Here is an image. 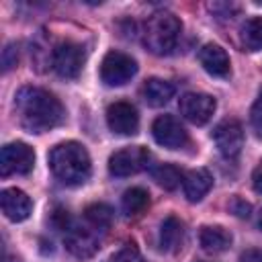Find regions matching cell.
Returning a JSON list of instances; mask_svg holds the SVG:
<instances>
[{
    "mask_svg": "<svg viewBox=\"0 0 262 262\" xmlns=\"http://www.w3.org/2000/svg\"><path fill=\"white\" fill-rule=\"evenodd\" d=\"M182 33V23L174 12L168 10H158L154 12L145 27H143V45L156 53V55H168Z\"/></svg>",
    "mask_w": 262,
    "mask_h": 262,
    "instance_id": "cell-3",
    "label": "cell"
},
{
    "mask_svg": "<svg viewBox=\"0 0 262 262\" xmlns=\"http://www.w3.org/2000/svg\"><path fill=\"white\" fill-rule=\"evenodd\" d=\"M149 162V151L143 145H129L115 151L108 158V172L117 178H125L141 172Z\"/></svg>",
    "mask_w": 262,
    "mask_h": 262,
    "instance_id": "cell-7",
    "label": "cell"
},
{
    "mask_svg": "<svg viewBox=\"0 0 262 262\" xmlns=\"http://www.w3.org/2000/svg\"><path fill=\"white\" fill-rule=\"evenodd\" d=\"M18 63V47L14 43H8L4 49H2V72H10L14 66Z\"/></svg>",
    "mask_w": 262,
    "mask_h": 262,
    "instance_id": "cell-23",
    "label": "cell"
},
{
    "mask_svg": "<svg viewBox=\"0 0 262 262\" xmlns=\"http://www.w3.org/2000/svg\"><path fill=\"white\" fill-rule=\"evenodd\" d=\"M0 205H2L4 217L14 223L25 221L33 211V203H31L29 194L23 192L20 188H4L0 192Z\"/></svg>",
    "mask_w": 262,
    "mask_h": 262,
    "instance_id": "cell-12",
    "label": "cell"
},
{
    "mask_svg": "<svg viewBox=\"0 0 262 262\" xmlns=\"http://www.w3.org/2000/svg\"><path fill=\"white\" fill-rule=\"evenodd\" d=\"M59 229H70L72 225H70V215H68V211L66 209H55L53 211V219H51Z\"/></svg>",
    "mask_w": 262,
    "mask_h": 262,
    "instance_id": "cell-27",
    "label": "cell"
},
{
    "mask_svg": "<svg viewBox=\"0 0 262 262\" xmlns=\"http://www.w3.org/2000/svg\"><path fill=\"white\" fill-rule=\"evenodd\" d=\"M252 186L258 194H262V162L254 168V174H252Z\"/></svg>",
    "mask_w": 262,
    "mask_h": 262,
    "instance_id": "cell-29",
    "label": "cell"
},
{
    "mask_svg": "<svg viewBox=\"0 0 262 262\" xmlns=\"http://www.w3.org/2000/svg\"><path fill=\"white\" fill-rule=\"evenodd\" d=\"M182 239H184V223L178 217L168 215L160 225V246H162V250L174 252V250L180 248Z\"/></svg>",
    "mask_w": 262,
    "mask_h": 262,
    "instance_id": "cell-18",
    "label": "cell"
},
{
    "mask_svg": "<svg viewBox=\"0 0 262 262\" xmlns=\"http://www.w3.org/2000/svg\"><path fill=\"white\" fill-rule=\"evenodd\" d=\"M139 262H143V258H141V260H139Z\"/></svg>",
    "mask_w": 262,
    "mask_h": 262,
    "instance_id": "cell-32",
    "label": "cell"
},
{
    "mask_svg": "<svg viewBox=\"0 0 262 262\" xmlns=\"http://www.w3.org/2000/svg\"><path fill=\"white\" fill-rule=\"evenodd\" d=\"M49 168L53 176L68 184V186H80L90 176V156L86 147L78 141H63L57 143L49 151Z\"/></svg>",
    "mask_w": 262,
    "mask_h": 262,
    "instance_id": "cell-2",
    "label": "cell"
},
{
    "mask_svg": "<svg viewBox=\"0 0 262 262\" xmlns=\"http://www.w3.org/2000/svg\"><path fill=\"white\" fill-rule=\"evenodd\" d=\"M229 209H231L237 217H248V215H250V211H252L250 203H246V201H244V199H239V196H233V199H231Z\"/></svg>",
    "mask_w": 262,
    "mask_h": 262,
    "instance_id": "cell-26",
    "label": "cell"
},
{
    "mask_svg": "<svg viewBox=\"0 0 262 262\" xmlns=\"http://www.w3.org/2000/svg\"><path fill=\"white\" fill-rule=\"evenodd\" d=\"M35 166V151L23 141L6 143L0 151V174L12 176V174H29Z\"/></svg>",
    "mask_w": 262,
    "mask_h": 262,
    "instance_id": "cell-6",
    "label": "cell"
},
{
    "mask_svg": "<svg viewBox=\"0 0 262 262\" xmlns=\"http://www.w3.org/2000/svg\"><path fill=\"white\" fill-rule=\"evenodd\" d=\"M213 141L225 158H235L244 147V129L235 119H225L213 129Z\"/></svg>",
    "mask_w": 262,
    "mask_h": 262,
    "instance_id": "cell-11",
    "label": "cell"
},
{
    "mask_svg": "<svg viewBox=\"0 0 262 262\" xmlns=\"http://www.w3.org/2000/svg\"><path fill=\"white\" fill-rule=\"evenodd\" d=\"M141 96L149 106H164L174 96V86L162 78H149L141 88Z\"/></svg>",
    "mask_w": 262,
    "mask_h": 262,
    "instance_id": "cell-17",
    "label": "cell"
},
{
    "mask_svg": "<svg viewBox=\"0 0 262 262\" xmlns=\"http://www.w3.org/2000/svg\"><path fill=\"white\" fill-rule=\"evenodd\" d=\"M250 123H252L254 131L262 137V88H260V92H258L256 102L252 104V111H250Z\"/></svg>",
    "mask_w": 262,
    "mask_h": 262,
    "instance_id": "cell-24",
    "label": "cell"
},
{
    "mask_svg": "<svg viewBox=\"0 0 262 262\" xmlns=\"http://www.w3.org/2000/svg\"><path fill=\"white\" fill-rule=\"evenodd\" d=\"M151 135L158 145L166 149H180L188 143V133L172 115H160L151 125Z\"/></svg>",
    "mask_w": 262,
    "mask_h": 262,
    "instance_id": "cell-8",
    "label": "cell"
},
{
    "mask_svg": "<svg viewBox=\"0 0 262 262\" xmlns=\"http://www.w3.org/2000/svg\"><path fill=\"white\" fill-rule=\"evenodd\" d=\"M63 244H66V250H68L72 256L80 258V260L94 256L96 250H98V239H96V235H94L92 231H88V229L74 227V225H72L70 229H66Z\"/></svg>",
    "mask_w": 262,
    "mask_h": 262,
    "instance_id": "cell-13",
    "label": "cell"
},
{
    "mask_svg": "<svg viewBox=\"0 0 262 262\" xmlns=\"http://www.w3.org/2000/svg\"><path fill=\"white\" fill-rule=\"evenodd\" d=\"M199 61L201 66L211 74V76H217V78H225L229 76V55L225 53V49L217 43H207L201 47L199 51Z\"/></svg>",
    "mask_w": 262,
    "mask_h": 262,
    "instance_id": "cell-14",
    "label": "cell"
},
{
    "mask_svg": "<svg viewBox=\"0 0 262 262\" xmlns=\"http://www.w3.org/2000/svg\"><path fill=\"white\" fill-rule=\"evenodd\" d=\"M84 61H86V53L80 43L63 41L53 49V59H51L53 70L57 72V76L66 80L78 78L84 68Z\"/></svg>",
    "mask_w": 262,
    "mask_h": 262,
    "instance_id": "cell-5",
    "label": "cell"
},
{
    "mask_svg": "<svg viewBox=\"0 0 262 262\" xmlns=\"http://www.w3.org/2000/svg\"><path fill=\"white\" fill-rule=\"evenodd\" d=\"M199 242L205 252L221 254L231 246V233L227 229H223L221 225H205V227H201Z\"/></svg>",
    "mask_w": 262,
    "mask_h": 262,
    "instance_id": "cell-16",
    "label": "cell"
},
{
    "mask_svg": "<svg viewBox=\"0 0 262 262\" xmlns=\"http://www.w3.org/2000/svg\"><path fill=\"white\" fill-rule=\"evenodd\" d=\"M14 113L29 133H45L66 121V108L59 98L37 86H25L14 94Z\"/></svg>",
    "mask_w": 262,
    "mask_h": 262,
    "instance_id": "cell-1",
    "label": "cell"
},
{
    "mask_svg": "<svg viewBox=\"0 0 262 262\" xmlns=\"http://www.w3.org/2000/svg\"><path fill=\"white\" fill-rule=\"evenodd\" d=\"M86 221L96 229H106L113 223V209L106 203H92L84 209Z\"/></svg>",
    "mask_w": 262,
    "mask_h": 262,
    "instance_id": "cell-21",
    "label": "cell"
},
{
    "mask_svg": "<svg viewBox=\"0 0 262 262\" xmlns=\"http://www.w3.org/2000/svg\"><path fill=\"white\" fill-rule=\"evenodd\" d=\"M239 262H262V250H246L239 256Z\"/></svg>",
    "mask_w": 262,
    "mask_h": 262,
    "instance_id": "cell-30",
    "label": "cell"
},
{
    "mask_svg": "<svg viewBox=\"0 0 262 262\" xmlns=\"http://www.w3.org/2000/svg\"><path fill=\"white\" fill-rule=\"evenodd\" d=\"M215 106H217L215 98L205 92H186L180 96V102H178L180 115L192 125H205L213 117Z\"/></svg>",
    "mask_w": 262,
    "mask_h": 262,
    "instance_id": "cell-9",
    "label": "cell"
},
{
    "mask_svg": "<svg viewBox=\"0 0 262 262\" xmlns=\"http://www.w3.org/2000/svg\"><path fill=\"white\" fill-rule=\"evenodd\" d=\"M106 125L117 135H135L139 129V115L131 102L117 100L106 108Z\"/></svg>",
    "mask_w": 262,
    "mask_h": 262,
    "instance_id": "cell-10",
    "label": "cell"
},
{
    "mask_svg": "<svg viewBox=\"0 0 262 262\" xmlns=\"http://www.w3.org/2000/svg\"><path fill=\"white\" fill-rule=\"evenodd\" d=\"M147 205H149V192L141 186H133V188L125 190V194L121 199V207L127 217L141 215L147 209Z\"/></svg>",
    "mask_w": 262,
    "mask_h": 262,
    "instance_id": "cell-19",
    "label": "cell"
},
{
    "mask_svg": "<svg viewBox=\"0 0 262 262\" xmlns=\"http://www.w3.org/2000/svg\"><path fill=\"white\" fill-rule=\"evenodd\" d=\"M213 186V176L207 168H194L190 172L184 174L182 178V188H184V196L190 203H199Z\"/></svg>",
    "mask_w": 262,
    "mask_h": 262,
    "instance_id": "cell-15",
    "label": "cell"
},
{
    "mask_svg": "<svg viewBox=\"0 0 262 262\" xmlns=\"http://www.w3.org/2000/svg\"><path fill=\"white\" fill-rule=\"evenodd\" d=\"M209 8H211L213 12L223 10V14H221V16H231L233 12H237V10H239V6H235V4H227V2H217V4H211Z\"/></svg>",
    "mask_w": 262,
    "mask_h": 262,
    "instance_id": "cell-28",
    "label": "cell"
},
{
    "mask_svg": "<svg viewBox=\"0 0 262 262\" xmlns=\"http://www.w3.org/2000/svg\"><path fill=\"white\" fill-rule=\"evenodd\" d=\"M242 45L248 51H260L262 49V16L250 18L242 27Z\"/></svg>",
    "mask_w": 262,
    "mask_h": 262,
    "instance_id": "cell-20",
    "label": "cell"
},
{
    "mask_svg": "<svg viewBox=\"0 0 262 262\" xmlns=\"http://www.w3.org/2000/svg\"><path fill=\"white\" fill-rule=\"evenodd\" d=\"M151 176H154V180L162 186V188H166V190H174L180 182H182V172L174 166V164H160L158 168H154L151 170Z\"/></svg>",
    "mask_w": 262,
    "mask_h": 262,
    "instance_id": "cell-22",
    "label": "cell"
},
{
    "mask_svg": "<svg viewBox=\"0 0 262 262\" xmlns=\"http://www.w3.org/2000/svg\"><path fill=\"white\" fill-rule=\"evenodd\" d=\"M137 74V63L123 51H108L100 63V80L106 86H123Z\"/></svg>",
    "mask_w": 262,
    "mask_h": 262,
    "instance_id": "cell-4",
    "label": "cell"
},
{
    "mask_svg": "<svg viewBox=\"0 0 262 262\" xmlns=\"http://www.w3.org/2000/svg\"><path fill=\"white\" fill-rule=\"evenodd\" d=\"M115 260L117 262H139L141 260V254L135 248V244L131 242V244H125V248L115 256Z\"/></svg>",
    "mask_w": 262,
    "mask_h": 262,
    "instance_id": "cell-25",
    "label": "cell"
},
{
    "mask_svg": "<svg viewBox=\"0 0 262 262\" xmlns=\"http://www.w3.org/2000/svg\"><path fill=\"white\" fill-rule=\"evenodd\" d=\"M258 225H260V229H262V215H260V221H258Z\"/></svg>",
    "mask_w": 262,
    "mask_h": 262,
    "instance_id": "cell-31",
    "label": "cell"
}]
</instances>
